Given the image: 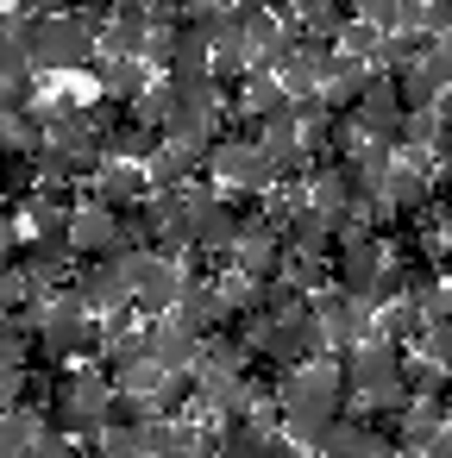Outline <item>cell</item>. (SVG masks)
<instances>
[{
    "mask_svg": "<svg viewBox=\"0 0 452 458\" xmlns=\"http://www.w3.org/2000/svg\"><path fill=\"white\" fill-rule=\"evenodd\" d=\"M95 201L101 208H114V214H132L145 195H151V176H145V164H126V157H107L101 170H95Z\"/></svg>",
    "mask_w": 452,
    "mask_h": 458,
    "instance_id": "obj_15",
    "label": "cell"
},
{
    "mask_svg": "<svg viewBox=\"0 0 452 458\" xmlns=\"http://www.w3.org/2000/svg\"><path fill=\"white\" fill-rule=\"evenodd\" d=\"M95 64H101V20H89L82 7L38 13V38H32V70L38 76H82Z\"/></svg>",
    "mask_w": 452,
    "mask_h": 458,
    "instance_id": "obj_2",
    "label": "cell"
},
{
    "mask_svg": "<svg viewBox=\"0 0 452 458\" xmlns=\"http://www.w3.org/2000/svg\"><path fill=\"white\" fill-rule=\"evenodd\" d=\"M145 352H151L164 370H195V358H201V333H189L176 314H158V320L145 327Z\"/></svg>",
    "mask_w": 452,
    "mask_h": 458,
    "instance_id": "obj_16",
    "label": "cell"
},
{
    "mask_svg": "<svg viewBox=\"0 0 452 458\" xmlns=\"http://www.w3.org/2000/svg\"><path fill=\"white\" fill-rule=\"evenodd\" d=\"M70 245H76V258H120V251L139 245V239H132L126 214H114V208H101V201H82L76 220H70Z\"/></svg>",
    "mask_w": 452,
    "mask_h": 458,
    "instance_id": "obj_10",
    "label": "cell"
},
{
    "mask_svg": "<svg viewBox=\"0 0 452 458\" xmlns=\"http://www.w3.org/2000/svg\"><path fill=\"white\" fill-rule=\"evenodd\" d=\"M0 370H32V333L0 320Z\"/></svg>",
    "mask_w": 452,
    "mask_h": 458,
    "instance_id": "obj_27",
    "label": "cell"
},
{
    "mask_svg": "<svg viewBox=\"0 0 452 458\" xmlns=\"http://www.w3.org/2000/svg\"><path fill=\"white\" fill-rule=\"evenodd\" d=\"M26 13H70V7H82V0H20Z\"/></svg>",
    "mask_w": 452,
    "mask_h": 458,
    "instance_id": "obj_31",
    "label": "cell"
},
{
    "mask_svg": "<svg viewBox=\"0 0 452 458\" xmlns=\"http://www.w3.org/2000/svg\"><path fill=\"white\" fill-rule=\"evenodd\" d=\"M145 176H151V189L201 182V176H208V151H195V145H183V139H164V145L145 157Z\"/></svg>",
    "mask_w": 452,
    "mask_h": 458,
    "instance_id": "obj_17",
    "label": "cell"
},
{
    "mask_svg": "<svg viewBox=\"0 0 452 458\" xmlns=\"http://www.w3.org/2000/svg\"><path fill=\"white\" fill-rule=\"evenodd\" d=\"M421 458H452V420H446V427H439V433L421 445Z\"/></svg>",
    "mask_w": 452,
    "mask_h": 458,
    "instance_id": "obj_30",
    "label": "cell"
},
{
    "mask_svg": "<svg viewBox=\"0 0 452 458\" xmlns=\"http://www.w3.org/2000/svg\"><path fill=\"white\" fill-rule=\"evenodd\" d=\"M89 314H120V308H132V295H126V276H120V264L114 258H76V270H70V283H64Z\"/></svg>",
    "mask_w": 452,
    "mask_h": 458,
    "instance_id": "obj_11",
    "label": "cell"
},
{
    "mask_svg": "<svg viewBox=\"0 0 452 458\" xmlns=\"http://www.w3.org/2000/svg\"><path fill=\"white\" fill-rule=\"evenodd\" d=\"M352 120L364 126V139H377V145H396V139H402V120H408V107H402V95H396V76L371 70V89L358 95Z\"/></svg>",
    "mask_w": 452,
    "mask_h": 458,
    "instance_id": "obj_13",
    "label": "cell"
},
{
    "mask_svg": "<svg viewBox=\"0 0 452 458\" xmlns=\"http://www.w3.org/2000/svg\"><path fill=\"white\" fill-rule=\"evenodd\" d=\"M26 458H82V445H76L70 433H57V427H51V433H45V439H38Z\"/></svg>",
    "mask_w": 452,
    "mask_h": 458,
    "instance_id": "obj_29",
    "label": "cell"
},
{
    "mask_svg": "<svg viewBox=\"0 0 452 458\" xmlns=\"http://www.w3.org/2000/svg\"><path fill=\"white\" fill-rule=\"evenodd\" d=\"M314 320H320V333H327V352H345V345H358V339L377 333V314H371L358 295H345V289H320V295H314Z\"/></svg>",
    "mask_w": 452,
    "mask_h": 458,
    "instance_id": "obj_12",
    "label": "cell"
},
{
    "mask_svg": "<svg viewBox=\"0 0 452 458\" xmlns=\"http://www.w3.org/2000/svg\"><path fill=\"white\" fill-rule=\"evenodd\" d=\"M283 258H289V245H283V226L258 208V214H245V226H239V245H233V270L239 276H258V283H270V276H283Z\"/></svg>",
    "mask_w": 452,
    "mask_h": 458,
    "instance_id": "obj_8",
    "label": "cell"
},
{
    "mask_svg": "<svg viewBox=\"0 0 452 458\" xmlns=\"http://www.w3.org/2000/svg\"><path fill=\"white\" fill-rule=\"evenodd\" d=\"M208 176L226 182L233 195H270L277 189V164L264 157V145L258 139H233V132H220L208 145Z\"/></svg>",
    "mask_w": 452,
    "mask_h": 458,
    "instance_id": "obj_7",
    "label": "cell"
},
{
    "mask_svg": "<svg viewBox=\"0 0 452 458\" xmlns=\"http://www.w3.org/2000/svg\"><path fill=\"white\" fill-rule=\"evenodd\" d=\"M377 333H383L389 345H402V352H421V345H427V314L402 295V301L377 308Z\"/></svg>",
    "mask_w": 452,
    "mask_h": 458,
    "instance_id": "obj_21",
    "label": "cell"
},
{
    "mask_svg": "<svg viewBox=\"0 0 452 458\" xmlns=\"http://www.w3.org/2000/svg\"><path fill=\"white\" fill-rule=\"evenodd\" d=\"M245 214H252V208H239L233 189H226V195H208L201 214H195V239H189V251H195V258H214V264H233V245H239Z\"/></svg>",
    "mask_w": 452,
    "mask_h": 458,
    "instance_id": "obj_9",
    "label": "cell"
},
{
    "mask_svg": "<svg viewBox=\"0 0 452 458\" xmlns=\"http://www.w3.org/2000/svg\"><path fill=\"white\" fill-rule=\"evenodd\" d=\"M107 377H114V389H126V395H151V402H158V389H164V377H170V370H164L151 352H139V358L114 364Z\"/></svg>",
    "mask_w": 452,
    "mask_h": 458,
    "instance_id": "obj_23",
    "label": "cell"
},
{
    "mask_svg": "<svg viewBox=\"0 0 452 458\" xmlns=\"http://www.w3.org/2000/svg\"><path fill=\"white\" fill-rule=\"evenodd\" d=\"M339 364H345V389H352V402H358L364 414H396V408L408 402V352L389 345L383 333L345 345Z\"/></svg>",
    "mask_w": 452,
    "mask_h": 458,
    "instance_id": "obj_1",
    "label": "cell"
},
{
    "mask_svg": "<svg viewBox=\"0 0 452 458\" xmlns=\"http://www.w3.org/2000/svg\"><path fill=\"white\" fill-rule=\"evenodd\" d=\"M433 51H439V57L452 64V26H446V32H433Z\"/></svg>",
    "mask_w": 452,
    "mask_h": 458,
    "instance_id": "obj_32",
    "label": "cell"
},
{
    "mask_svg": "<svg viewBox=\"0 0 452 458\" xmlns=\"http://www.w3.org/2000/svg\"><path fill=\"white\" fill-rule=\"evenodd\" d=\"M107 402H114V377L107 370H57L51 377V402H45V420L57 433H101L107 427Z\"/></svg>",
    "mask_w": 452,
    "mask_h": 458,
    "instance_id": "obj_3",
    "label": "cell"
},
{
    "mask_svg": "<svg viewBox=\"0 0 452 458\" xmlns=\"http://www.w3.org/2000/svg\"><path fill=\"white\" fill-rule=\"evenodd\" d=\"M277 402H283V414H345L352 389H345V364H339V352H327V358H308V364L283 370Z\"/></svg>",
    "mask_w": 452,
    "mask_h": 458,
    "instance_id": "obj_6",
    "label": "cell"
},
{
    "mask_svg": "<svg viewBox=\"0 0 452 458\" xmlns=\"http://www.w3.org/2000/svg\"><path fill=\"white\" fill-rule=\"evenodd\" d=\"M389 76H396V95H402V107H408V114H421V107H439V95L452 89V64H446L433 45H427L414 64L389 70Z\"/></svg>",
    "mask_w": 452,
    "mask_h": 458,
    "instance_id": "obj_14",
    "label": "cell"
},
{
    "mask_svg": "<svg viewBox=\"0 0 452 458\" xmlns=\"http://www.w3.org/2000/svg\"><path fill=\"white\" fill-rule=\"evenodd\" d=\"M114 264H120V276H126V295H132L145 314H170L176 295H183V283H189L183 258H170V251H158V245H126Z\"/></svg>",
    "mask_w": 452,
    "mask_h": 458,
    "instance_id": "obj_5",
    "label": "cell"
},
{
    "mask_svg": "<svg viewBox=\"0 0 452 458\" xmlns=\"http://www.w3.org/2000/svg\"><path fill=\"white\" fill-rule=\"evenodd\" d=\"M283 7H302V0H283Z\"/></svg>",
    "mask_w": 452,
    "mask_h": 458,
    "instance_id": "obj_35",
    "label": "cell"
},
{
    "mask_svg": "<svg viewBox=\"0 0 452 458\" xmlns=\"http://www.w3.org/2000/svg\"><path fill=\"white\" fill-rule=\"evenodd\" d=\"M38 352H45V364L95 358V352H101V314H89L70 289H51L45 320H38Z\"/></svg>",
    "mask_w": 452,
    "mask_h": 458,
    "instance_id": "obj_4",
    "label": "cell"
},
{
    "mask_svg": "<svg viewBox=\"0 0 452 458\" xmlns=\"http://www.w3.org/2000/svg\"><path fill=\"white\" fill-rule=\"evenodd\" d=\"M0 164H7V145H0Z\"/></svg>",
    "mask_w": 452,
    "mask_h": 458,
    "instance_id": "obj_36",
    "label": "cell"
},
{
    "mask_svg": "<svg viewBox=\"0 0 452 458\" xmlns=\"http://www.w3.org/2000/svg\"><path fill=\"white\" fill-rule=\"evenodd\" d=\"M95 445H101V458H151L139 427H101V433H95Z\"/></svg>",
    "mask_w": 452,
    "mask_h": 458,
    "instance_id": "obj_26",
    "label": "cell"
},
{
    "mask_svg": "<svg viewBox=\"0 0 452 458\" xmlns=\"http://www.w3.org/2000/svg\"><path fill=\"white\" fill-rule=\"evenodd\" d=\"M439 214H446V220H452V189H446V201H439Z\"/></svg>",
    "mask_w": 452,
    "mask_h": 458,
    "instance_id": "obj_34",
    "label": "cell"
},
{
    "mask_svg": "<svg viewBox=\"0 0 452 458\" xmlns=\"http://www.w3.org/2000/svg\"><path fill=\"white\" fill-rule=\"evenodd\" d=\"M32 38H38V13L7 0V7H0V51H32Z\"/></svg>",
    "mask_w": 452,
    "mask_h": 458,
    "instance_id": "obj_24",
    "label": "cell"
},
{
    "mask_svg": "<svg viewBox=\"0 0 452 458\" xmlns=\"http://www.w3.org/2000/svg\"><path fill=\"white\" fill-rule=\"evenodd\" d=\"M0 7H7V0H0Z\"/></svg>",
    "mask_w": 452,
    "mask_h": 458,
    "instance_id": "obj_37",
    "label": "cell"
},
{
    "mask_svg": "<svg viewBox=\"0 0 452 458\" xmlns=\"http://www.w3.org/2000/svg\"><path fill=\"white\" fill-rule=\"evenodd\" d=\"M32 107V76H0V120H13Z\"/></svg>",
    "mask_w": 452,
    "mask_h": 458,
    "instance_id": "obj_28",
    "label": "cell"
},
{
    "mask_svg": "<svg viewBox=\"0 0 452 458\" xmlns=\"http://www.w3.org/2000/svg\"><path fill=\"white\" fill-rule=\"evenodd\" d=\"M364 89H371V64L352 57V51H333V57H327V76H320V95H327L339 114H352Z\"/></svg>",
    "mask_w": 452,
    "mask_h": 458,
    "instance_id": "obj_20",
    "label": "cell"
},
{
    "mask_svg": "<svg viewBox=\"0 0 452 458\" xmlns=\"http://www.w3.org/2000/svg\"><path fill=\"white\" fill-rule=\"evenodd\" d=\"M151 45V13L145 7H114L101 20V57H145Z\"/></svg>",
    "mask_w": 452,
    "mask_h": 458,
    "instance_id": "obj_19",
    "label": "cell"
},
{
    "mask_svg": "<svg viewBox=\"0 0 452 458\" xmlns=\"http://www.w3.org/2000/svg\"><path fill=\"white\" fill-rule=\"evenodd\" d=\"M51 433V420H45V408H13V414H0V458H26L38 439Z\"/></svg>",
    "mask_w": 452,
    "mask_h": 458,
    "instance_id": "obj_22",
    "label": "cell"
},
{
    "mask_svg": "<svg viewBox=\"0 0 452 458\" xmlns=\"http://www.w3.org/2000/svg\"><path fill=\"white\" fill-rule=\"evenodd\" d=\"M333 51H352V57L377 64V57H383V32H377L371 20H345V26H339V38H333Z\"/></svg>",
    "mask_w": 452,
    "mask_h": 458,
    "instance_id": "obj_25",
    "label": "cell"
},
{
    "mask_svg": "<svg viewBox=\"0 0 452 458\" xmlns=\"http://www.w3.org/2000/svg\"><path fill=\"white\" fill-rule=\"evenodd\" d=\"M439 114H446V120H452V89H446V95H439Z\"/></svg>",
    "mask_w": 452,
    "mask_h": 458,
    "instance_id": "obj_33",
    "label": "cell"
},
{
    "mask_svg": "<svg viewBox=\"0 0 452 458\" xmlns=\"http://www.w3.org/2000/svg\"><path fill=\"white\" fill-rule=\"evenodd\" d=\"M95 82H101V95H107V101L139 107V101H145V89H151L158 76H151V64H145V57H101V64H95Z\"/></svg>",
    "mask_w": 452,
    "mask_h": 458,
    "instance_id": "obj_18",
    "label": "cell"
}]
</instances>
